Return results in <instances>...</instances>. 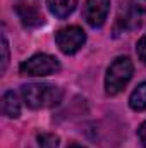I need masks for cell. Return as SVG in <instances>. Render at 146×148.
I'll return each instance as SVG.
<instances>
[{"mask_svg":"<svg viewBox=\"0 0 146 148\" xmlns=\"http://www.w3.org/2000/svg\"><path fill=\"white\" fill-rule=\"evenodd\" d=\"M21 95L24 103L29 109H50L55 107L62 102V90L55 84H46V83H31L24 84L21 88Z\"/></svg>","mask_w":146,"mask_h":148,"instance_id":"6da1fadb","label":"cell"},{"mask_svg":"<svg viewBox=\"0 0 146 148\" xmlns=\"http://www.w3.org/2000/svg\"><path fill=\"white\" fill-rule=\"evenodd\" d=\"M134 74V66L129 57H115L105 74V93L108 97L119 95L131 81Z\"/></svg>","mask_w":146,"mask_h":148,"instance_id":"7a4b0ae2","label":"cell"},{"mask_svg":"<svg viewBox=\"0 0 146 148\" xmlns=\"http://www.w3.org/2000/svg\"><path fill=\"white\" fill-rule=\"evenodd\" d=\"M59 71H60L59 59L48 53H36L19 66V73L23 76H50Z\"/></svg>","mask_w":146,"mask_h":148,"instance_id":"3957f363","label":"cell"},{"mask_svg":"<svg viewBox=\"0 0 146 148\" xmlns=\"http://www.w3.org/2000/svg\"><path fill=\"white\" fill-rule=\"evenodd\" d=\"M55 41H57V47L60 48L62 53L74 55L86 43V33L79 26H67V28H62L55 33Z\"/></svg>","mask_w":146,"mask_h":148,"instance_id":"277c9868","label":"cell"},{"mask_svg":"<svg viewBox=\"0 0 146 148\" xmlns=\"http://www.w3.org/2000/svg\"><path fill=\"white\" fill-rule=\"evenodd\" d=\"M108 10H110V0H86L83 14L86 23L91 28H102L108 17Z\"/></svg>","mask_w":146,"mask_h":148,"instance_id":"5b68a950","label":"cell"},{"mask_svg":"<svg viewBox=\"0 0 146 148\" xmlns=\"http://www.w3.org/2000/svg\"><path fill=\"white\" fill-rule=\"evenodd\" d=\"M16 14L26 28H38L45 23L40 10L33 5H28V3H17L16 5Z\"/></svg>","mask_w":146,"mask_h":148,"instance_id":"8992f818","label":"cell"},{"mask_svg":"<svg viewBox=\"0 0 146 148\" xmlns=\"http://www.w3.org/2000/svg\"><path fill=\"white\" fill-rule=\"evenodd\" d=\"M46 5H48V10L55 17L65 19L76 10L77 0H46Z\"/></svg>","mask_w":146,"mask_h":148,"instance_id":"52a82bcc","label":"cell"},{"mask_svg":"<svg viewBox=\"0 0 146 148\" xmlns=\"http://www.w3.org/2000/svg\"><path fill=\"white\" fill-rule=\"evenodd\" d=\"M2 114L5 117L16 119L21 115V102L14 91H5L2 97Z\"/></svg>","mask_w":146,"mask_h":148,"instance_id":"ba28073f","label":"cell"},{"mask_svg":"<svg viewBox=\"0 0 146 148\" xmlns=\"http://www.w3.org/2000/svg\"><path fill=\"white\" fill-rule=\"evenodd\" d=\"M129 107L136 112L146 110V81L139 83L129 97Z\"/></svg>","mask_w":146,"mask_h":148,"instance_id":"9c48e42d","label":"cell"},{"mask_svg":"<svg viewBox=\"0 0 146 148\" xmlns=\"http://www.w3.org/2000/svg\"><path fill=\"white\" fill-rule=\"evenodd\" d=\"M59 136L52 133H43L38 136V143L41 148H59Z\"/></svg>","mask_w":146,"mask_h":148,"instance_id":"30bf717a","label":"cell"},{"mask_svg":"<svg viewBox=\"0 0 146 148\" xmlns=\"http://www.w3.org/2000/svg\"><path fill=\"white\" fill-rule=\"evenodd\" d=\"M7 64H9V41L5 35H2V73L7 71Z\"/></svg>","mask_w":146,"mask_h":148,"instance_id":"8fae6325","label":"cell"},{"mask_svg":"<svg viewBox=\"0 0 146 148\" xmlns=\"http://www.w3.org/2000/svg\"><path fill=\"white\" fill-rule=\"evenodd\" d=\"M136 53H138L139 60L146 66V33L139 38V40H138V43H136Z\"/></svg>","mask_w":146,"mask_h":148,"instance_id":"7c38bea8","label":"cell"},{"mask_svg":"<svg viewBox=\"0 0 146 148\" xmlns=\"http://www.w3.org/2000/svg\"><path fill=\"white\" fill-rule=\"evenodd\" d=\"M138 138H139V143L146 148V121L138 127Z\"/></svg>","mask_w":146,"mask_h":148,"instance_id":"4fadbf2b","label":"cell"},{"mask_svg":"<svg viewBox=\"0 0 146 148\" xmlns=\"http://www.w3.org/2000/svg\"><path fill=\"white\" fill-rule=\"evenodd\" d=\"M131 5L138 12H146V0H131Z\"/></svg>","mask_w":146,"mask_h":148,"instance_id":"5bb4252c","label":"cell"},{"mask_svg":"<svg viewBox=\"0 0 146 148\" xmlns=\"http://www.w3.org/2000/svg\"><path fill=\"white\" fill-rule=\"evenodd\" d=\"M69 148H86V147H83V145H77V143H72V145H69Z\"/></svg>","mask_w":146,"mask_h":148,"instance_id":"9a60e30c","label":"cell"}]
</instances>
